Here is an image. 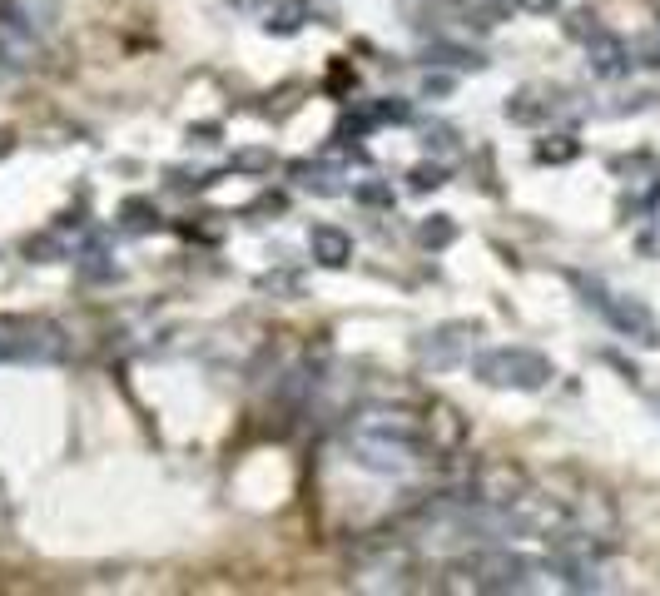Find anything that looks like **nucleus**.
Listing matches in <instances>:
<instances>
[{
	"label": "nucleus",
	"instance_id": "1",
	"mask_svg": "<svg viewBox=\"0 0 660 596\" xmlns=\"http://www.w3.org/2000/svg\"><path fill=\"white\" fill-rule=\"evenodd\" d=\"M348 452H353L358 467H368L378 477H402L417 462H427V452H437V447L427 443V433L412 428L402 413H363L348 428Z\"/></svg>",
	"mask_w": 660,
	"mask_h": 596
},
{
	"label": "nucleus",
	"instance_id": "2",
	"mask_svg": "<svg viewBox=\"0 0 660 596\" xmlns=\"http://www.w3.org/2000/svg\"><path fill=\"white\" fill-rule=\"evenodd\" d=\"M452 572L462 577L457 587H472V592H531L541 567L502 542V547H472Z\"/></svg>",
	"mask_w": 660,
	"mask_h": 596
},
{
	"label": "nucleus",
	"instance_id": "3",
	"mask_svg": "<svg viewBox=\"0 0 660 596\" xmlns=\"http://www.w3.org/2000/svg\"><path fill=\"white\" fill-rule=\"evenodd\" d=\"M472 378H482L487 388H517V393H536L556 378L551 358L536 348H487L472 358Z\"/></svg>",
	"mask_w": 660,
	"mask_h": 596
},
{
	"label": "nucleus",
	"instance_id": "4",
	"mask_svg": "<svg viewBox=\"0 0 660 596\" xmlns=\"http://www.w3.org/2000/svg\"><path fill=\"white\" fill-rule=\"evenodd\" d=\"M576 289L586 294V303L621 333V338H631V343H641V348H660V318L641 303V298H621V294H606L596 279H586V274H576Z\"/></svg>",
	"mask_w": 660,
	"mask_h": 596
},
{
	"label": "nucleus",
	"instance_id": "5",
	"mask_svg": "<svg viewBox=\"0 0 660 596\" xmlns=\"http://www.w3.org/2000/svg\"><path fill=\"white\" fill-rule=\"evenodd\" d=\"M35 5L40 0H10V5H0V60L10 70H25L40 55V40L50 30V20H35Z\"/></svg>",
	"mask_w": 660,
	"mask_h": 596
},
{
	"label": "nucleus",
	"instance_id": "6",
	"mask_svg": "<svg viewBox=\"0 0 660 596\" xmlns=\"http://www.w3.org/2000/svg\"><path fill=\"white\" fill-rule=\"evenodd\" d=\"M477 338H482V323H437L417 338V363L422 368H457L472 358Z\"/></svg>",
	"mask_w": 660,
	"mask_h": 596
},
{
	"label": "nucleus",
	"instance_id": "7",
	"mask_svg": "<svg viewBox=\"0 0 660 596\" xmlns=\"http://www.w3.org/2000/svg\"><path fill=\"white\" fill-rule=\"evenodd\" d=\"M586 65H591V75H601V80H621V75H631V50H626V40L621 35H611V30H596L591 40H586Z\"/></svg>",
	"mask_w": 660,
	"mask_h": 596
},
{
	"label": "nucleus",
	"instance_id": "8",
	"mask_svg": "<svg viewBox=\"0 0 660 596\" xmlns=\"http://www.w3.org/2000/svg\"><path fill=\"white\" fill-rule=\"evenodd\" d=\"M308 254L323 264V269H343L353 259V234H343L338 224H313L308 229Z\"/></svg>",
	"mask_w": 660,
	"mask_h": 596
},
{
	"label": "nucleus",
	"instance_id": "9",
	"mask_svg": "<svg viewBox=\"0 0 660 596\" xmlns=\"http://www.w3.org/2000/svg\"><path fill=\"white\" fill-rule=\"evenodd\" d=\"M288 174H293V184H298V189H308V194H318V199L343 194V174H338V169H328L323 159H293V164H288Z\"/></svg>",
	"mask_w": 660,
	"mask_h": 596
},
{
	"label": "nucleus",
	"instance_id": "10",
	"mask_svg": "<svg viewBox=\"0 0 660 596\" xmlns=\"http://www.w3.org/2000/svg\"><path fill=\"white\" fill-rule=\"evenodd\" d=\"M551 115H556V95H551V90L527 85V90H517V95L507 100V120H512V125H546Z\"/></svg>",
	"mask_w": 660,
	"mask_h": 596
},
{
	"label": "nucleus",
	"instance_id": "11",
	"mask_svg": "<svg viewBox=\"0 0 660 596\" xmlns=\"http://www.w3.org/2000/svg\"><path fill=\"white\" fill-rule=\"evenodd\" d=\"M259 20H264L268 35H298L313 20V5L308 0H268V10Z\"/></svg>",
	"mask_w": 660,
	"mask_h": 596
},
{
	"label": "nucleus",
	"instance_id": "12",
	"mask_svg": "<svg viewBox=\"0 0 660 596\" xmlns=\"http://www.w3.org/2000/svg\"><path fill=\"white\" fill-rule=\"evenodd\" d=\"M422 60H427V65H447V70H482V65H487L477 50L452 45V40H432V45L422 50Z\"/></svg>",
	"mask_w": 660,
	"mask_h": 596
},
{
	"label": "nucleus",
	"instance_id": "13",
	"mask_svg": "<svg viewBox=\"0 0 660 596\" xmlns=\"http://www.w3.org/2000/svg\"><path fill=\"white\" fill-rule=\"evenodd\" d=\"M120 229H125V234H154V229H159L154 199H144V194L125 199V204H120Z\"/></svg>",
	"mask_w": 660,
	"mask_h": 596
},
{
	"label": "nucleus",
	"instance_id": "14",
	"mask_svg": "<svg viewBox=\"0 0 660 596\" xmlns=\"http://www.w3.org/2000/svg\"><path fill=\"white\" fill-rule=\"evenodd\" d=\"M452 239H457V224H452L447 214H432V219L417 224V244H422V249H447Z\"/></svg>",
	"mask_w": 660,
	"mask_h": 596
},
{
	"label": "nucleus",
	"instance_id": "15",
	"mask_svg": "<svg viewBox=\"0 0 660 596\" xmlns=\"http://www.w3.org/2000/svg\"><path fill=\"white\" fill-rule=\"evenodd\" d=\"M576 154H581V145L571 135H551V140L536 145V164H571Z\"/></svg>",
	"mask_w": 660,
	"mask_h": 596
},
{
	"label": "nucleus",
	"instance_id": "16",
	"mask_svg": "<svg viewBox=\"0 0 660 596\" xmlns=\"http://www.w3.org/2000/svg\"><path fill=\"white\" fill-rule=\"evenodd\" d=\"M442 184H447V164H442V159L417 164V169L407 174V189H412V194H427V189H442Z\"/></svg>",
	"mask_w": 660,
	"mask_h": 596
},
{
	"label": "nucleus",
	"instance_id": "17",
	"mask_svg": "<svg viewBox=\"0 0 660 596\" xmlns=\"http://www.w3.org/2000/svg\"><path fill=\"white\" fill-rule=\"evenodd\" d=\"M25 254L35 264H55V259H65V244H60V234H35V239H25Z\"/></svg>",
	"mask_w": 660,
	"mask_h": 596
},
{
	"label": "nucleus",
	"instance_id": "18",
	"mask_svg": "<svg viewBox=\"0 0 660 596\" xmlns=\"http://www.w3.org/2000/svg\"><path fill=\"white\" fill-rule=\"evenodd\" d=\"M368 110H373V125H407V120H412V105L397 100V95L378 100V105H368Z\"/></svg>",
	"mask_w": 660,
	"mask_h": 596
},
{
	"label": "nucleus",
	"instance_id": "19",
	"mask_svg": "<svg viewBox=\"0 0 660 596\" xmlns=\"http://www.w3.org/2000/svg\"><path fill=\"white\" fill-rule=\"evenodd\" d=\"M422 149L437 154V159L457 154V130H447V125H427V130H422Z\"/></svg>",
	"mask_w": 660,
	"mask_h": 596
},
{
	"label": "nucleus",
	"instance_id": "20",
	"mask_svg": "<svg viewBox=\"0 0 660 596\" xmlns=\"http://www.w3.org/2000/svg\"><path fill=\"white\" fill-rule=\"evenodd\" d=\"M234 169L264 174V169H273V154H268V149H239V154H234Z\"/></svg>",
	"mask_w": 660,
	"mask_h": 596
},
{
	"label": "nucleus",
	"instance_id": "21",
	"mask_svg": "<svg viewBox=\"0 0 660 596\" xmlns=\"http://www.w3.org/2000/svg\"><path fill=\"white\" fill-rule=\"evenodd\" d=\"M358 204H378V209H393V184H358L353 189Z\"/></svg>",
	"mask_w": 660,
	"mask_h": 596
},
{
	"label": "nucleus",
	"instance_id": "22",
	"mask_svg": "<svg viewBox=\"0 0 660 596\" xmlns=\"http://www.w3.org/2000/svg\"><path fill=\"white\" fill-rule=\"evenodd\" d=\"M596 30H601V25H596V15H591V10H576V15L566 20V35H576V40H591Z\"/></svg>",
	"mask_w": 660,
	"mask_h": 596
},
{
	"label": "nucleus",
	"instance_id": "23",
	"mask_svg": "<svg viewBox=\"0 0 660 596\" xmlns=\"http://www.w3.org/2000/svg\"><path fill=\"white\" fill-rule=\"evenodd\" d=\"M283 209H288V194H259L249 214H283Z\"/></svg>",
	"mask_w": 660,
	"mask_h": 596
},
{
	"label": "nucleus",
	"instance_id": "24",
	"mask_svg": "<svg viewBox=\"0 0 660 596\" xmlns=\"http://www.w3.org/2000/svg\"><path fill=\"white\" fill-rule=\"evenodd\" d=\"M512 5L527 15H556V0H512Z\"/></svg>",
	"mask_w": 660,
	"mask_h": 596
},
{
	"label": "nucleus",
	"instance_id": "25",
	"mask_svg": "<svg viewBox=\"0 0 660 596\" xmlns=\"http://www.w3.org/2000/svg\"><path fill=\"white\" fill-rule=\"evenodd\" d=\"M452 90V80H442V75H427L422 80V95H447Z\"/></svg>",
	"mask_w": 660,
	"mask_h": 596
},
{
	"label": "nucleus",
	"instance_id": "26",
	"mask_svg": "<svg viewBox=\"0 0 660 596\" xmlns=\"http://www.w3.org/2000/svg\"><path fill=\"white\" fill-rule=\"evenodd\" d=\"M234 10H244V15H264L268 10V0H229Z\"/></svg>",
	"mask_w": 660,
	"mask_h": 596
},
{
	"label": "nucleus",
	"instance_id": "27",
	"mask_svg": "<svg viewBox=\"0 0 660 596\" xmlns=\"http://www.w3.org/2000/svg\"><path fill=\"white\" fill-rule=\"evenodd\" d=\"M641 60H646V65H660V40H651V45L641 50Z\"/></svg>",
	"mask_w": 660,
	"mask_h": 596
}]
</instances>
